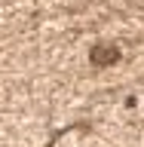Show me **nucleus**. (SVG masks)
Returning a JSON list of instances; mask_svg holds the SVG:
<instances>
[{
    "mask_svg": "<svg viewBox=\"0 0 144 147\" xmlns=\"http://www.w3.org/2000/svg\"><path fill=\"white\" fill-rule=\"evenodd\" d=\"M89 58H92L95 67H107V64H114L120 58V49H117V46H95Z\"/></svg>",
    "mask_w": 144,
    "mask_h": 147,
    "instance_id": "nucleus-1",
    "label": "nucleus"
}]
</instances>
